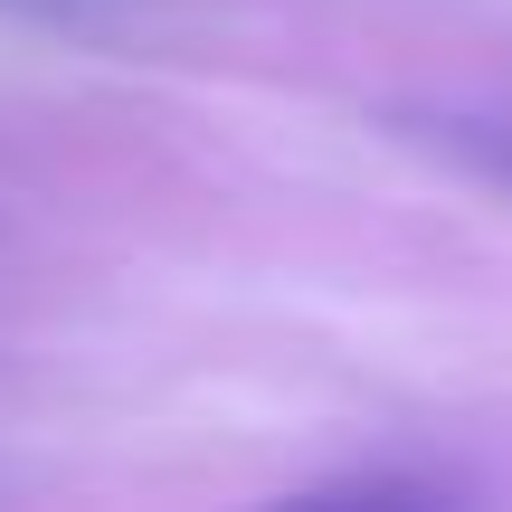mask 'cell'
Masks as SVG:
<instances>
[{
	"label": "cell",
	"mask_w": 512,
	"mask_h": 512,
	"mask_svg": "<svg viewBox=\"0 0 512 512\" xmlns=\"http://www.w3.org/2000/svg\"><path fill=\"white\" fill-rule=\"evenodd\" d=\"M0 10H19V19H95L105 0H0Z\"/></svg>",
	"instance_id": "6da1fadb"
}]
</instances>
